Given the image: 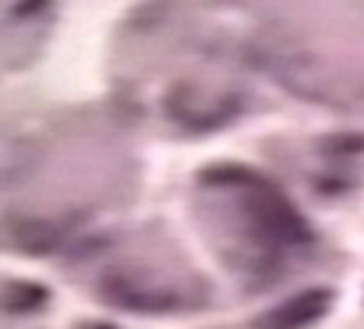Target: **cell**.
Listing matches in <instances>:
<instances>
[{
  "label": "cell",
  "mask_w": 364,
  "mask_h": 329,
  "mask_svg": "<svg viewBox=\"0 0 364 329\" xmlns=\"http://www.w3.org/2000/svg\"><path fill=\"white\" fill-rule=\"evenodd\" d=\"M42 303H46V288L39 284H10L0 297V310H7V313H26Z\"/></svg>",
  "instance_id": "obj_7"
},
{
  "label": "cell",
  "mask_w": 364,
  "mask_h": 329,
  "mask_svg": "<svg viewBox=\"0 0 364 329\" xmlns=\"http://www.w3.org/2000/svg\"><path fill=\"white\" fill-rule=\"evenodd\" d=\"M239 107H242L239 97L213 94V90L191 88V84H181V88L168 97V113H171L184 130H193V132L226 126L232 117H239Z\"/></svg>",
  "instance_id": "obj_4"
},
{
  "label": "cell",
  "mask_w": 364,
  "mask_h": 329,
  "mask_svg": "<svg viewBox=\"0 0 364 329\" xmlns=\"http://www.w3.org/2000/svg\"><path fill=\"white\" fill-rule=\"evenodd\" d=\"M332 307L329 288H309L296 297H287L284 303L271 307L252 323V329H306L316 320H323Z\"/></svg>",
  "instance_id": "obj_6"
},
{
  "label": "cell",
  "mask_w": 364,
  "mask_h": 329,
  "mask_svg": "<svg viewBox=\"0 0 364 329\" xmlns=\"http://www.w3.org/2000/svg\"><path fill=\"white\" fill-rule=\"evenodd\" d=\"M258 62L264 65L268 75H274L277 81H284L290 90L313 100H336L338 94V78L319 62L316 55H306L294 46H264L258 52Z\"/></svg>",
  "instance_id": "obj_2"
},
{
  "label": "cell",
  "mask_w": 364,
  "mask_h": 329,
  "mask_svg": "<svg viewBox=\"0 0 364 329\" xmlns=\"http://www.w3.org/2000/svg\"><path fill=\"white\" fill-rule=\"evenodd\" d=\"M103 297L123 310H136V313H168V310L184 307L181 291L171 284L155 281L151 274H110L103 281Z\"/></svg>",
  "instance_id": "obj_3"
},
{
  "label": "cell",
  "mask_w": 364,
  "mask_h": 329,
  "mask_svg": "<svg viewBox=\"0 0 364 329\" xmlns=\"http://www.w3.org/2000/svg\"><path fill=\"white\" fill-rule=\"evenodd\" d=\"M71 233L68 219L52 216H14L0 223V246L16 249L26 255H46L55 252Z\"/></svg>",
  "instance_id": "obj_5"
},
{
  "label": "cell",
  "mask_w": 364,
  "mask_h": 329,
  "mask_svg": "<svg viewBox=\"0 0 364 329\" xmlns=\"http://www.w3.org/2000/svg\"><path fill=\"white\" fill-rule=\"evenodd\" d=\"M242 204L252 216L255 229L271 249H287L309 242V226L303 216L268 184H242Z\"/></svg>",
  "instance_id": "obj_1"
}]
</instances>
